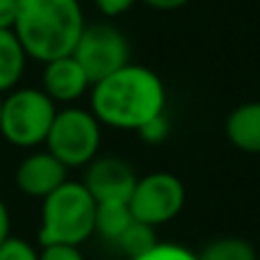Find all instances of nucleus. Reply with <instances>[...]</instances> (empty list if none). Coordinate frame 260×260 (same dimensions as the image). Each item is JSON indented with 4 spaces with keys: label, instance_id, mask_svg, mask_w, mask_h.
Instances as JSON below:
<instances>
[{
    "label": "nucleus",
    "instance_id": "obj_1",
    "mask_svg": "<svg viewBox=\"0 0 260 260\" xmlns=\"http://www.w3.org/2000/svg\"><path fill=\"white\" fill-rule=\"evenodd\" d=\"M91 114L101 126L135 130L165 114L167 91L160 76L142 64H126L105 80L91 85Z\"/></svg>",
    "mask_w": 260,
    "mask_h": 260
},
{
    "label": "nucleus",
    "instance_id": "obj_2",
    "mask_svg": "<svg viewBox=\"0 0 260 260\" xmlns=\"http://www.w3.org/2000/svg\"><path fill=\"white\" fill-rule=\"evenodd\" d=\"M85 25L78 0H18L14 35L27 57L46 64L71 55Z\"/></svg>",
    "mask_w": 260,
    "mask_h": 260
},
{
    "label": "nucleus",
    "instance_id": "obj_3",
    "mask_svg": "<svg viewBox=\"0 0 260 260\" xmlns=\"http://www.w3.org/2000/svg\"><path fill=\"white\" fill-rule=\"evenodd\" d=\"M96 201L87 187L76 180H67L41 206L39 244H71L80 247L94 235Z\"/></svg>",
    "mask_w": 260,
    "mask_h": 260
},
{
    "label": "nucleus",
    "instance_id": "obj_4",
    "mask_svg": "<svg viewBox=\"0 0 260 260\" xmlns=\"http://www.w3.org/2000/svg\"><path fill=\"white\" fill-rule=\"evenodd\" d=\"M55 114L57 108L41 89H14L3 99L0 135L14 146L32 148L46 142Z\"/></svg>",
    "mask_w": 260,
    "mask_h": 260
},
{
    "label": "nucleus",
    "instance_id": "obj_5",
    "mask_svg": "<svg viewBox=\"0 0 260 260\" xmlns=\"http://www.w3.org/2000/svg\"><path fill=\"white\" fill-rule=\"evenodd\" d=\"M44 144L46 151L53 153L67 169L87 167L94 157H99L101 121L91 114V110H57Z\"/></svg>",
    "mask_w": 260,
    "mask_h": 260
},
{
    "label": "nucleus",
    "instance_id": "obj_6",
    "mask_svg": "<svg viewBox=\"0 0 260 260\" xmlns=\"http://www.w3.org/2000/svg\"><path fill=\"white\" fill-rule=\"evenodd\" d=\"M71 55L87 73L91 85L105 80L108 76L130 64L128 39L119 27L110 25V23L85 25Z\"/></svg>",
    "mask_w": 260,
    "mask_h": 260
},
{
    "label": "nucleus",
    "instance_id": "obj_7",
    "mask_svg": "<svg viewBox=\"0 0 260 260\" xmlns=\"http://www.w3.org/2000/svg\"><path fill=\"white\" fill-rule=\"evenodd\" d=\"M128 206L135 221L155 229L180 215L185 206V185L169 171H153L137 178Z\"/></svg>",
    "mask_w": 260,
    "mask_h": 260
},
{
    "label": "nucleus",
    "instance_id": "obj_8",
    "mask_svg": "<svg viewBox=\"0 0 260 260\" xmlns=\"http://www.w3.org/2000/svg\"><path fill=\"white\" fill-rule=\"evenodd\" d=\"M82 185L94 197L96 203H110V201L128 203L130 194H133L135 185H137V174L123 157L103 155V157H94L85 167Z\"/></svg>",
    "mask_w": 260,
    "mask_h": 260
},
{
    "label": "nucleus",
    "instance_id": "obj_9",
    "mask_svg": "<svg viewBox=\"0 0 260 260\" xmlns=\"http://www.w3.org/2000/svg\"><path fill=\"white\" fill-rule=\"evenodd\" d=\"M67 167L48 151H39L27 155L21 165L16 167V187L25 197L41 199L44 201L48 194H53L59 185L67 183Z\"/></svg>",
    "mask_w": 260,
    "mask_h": 260
},
{
    "label": "nucleus",
    "instance_id": "obj_10",
    "mask_svg": "<svg viewBox=\"0 0 260 260\" xmlns=\"http://www.w3.org/2000/svg\"><path fill=\"white\" fill-rule=\"evenodd\" d=\"M91 89V82L73 55L57 57L44 64L41 73V91L53 103H73Z\"/></svg>",
    "mask_w": 260,
    "mask_h": 260
},
{
    "label": "nucleus",
    "instance_id": "obj_11",
    "mask_svg": "<svg viewBox=\"0 0 260 260\" xmlns=\"http://www.w3.org/2000/svg\"><path fill=\"white\" fill-rule=\"evenodd\" d=\"M226 139L242 153H260V101H249L231 110L224 121Z\"/></svg>",
    "mask_w": 260,
    "mask_h": 260
},
{
    "label": "nucleus",
    "instance_id": "obj_12",
    "mask_svg": "<svg viewBox=\"0 0 260 260\" xmlns=\"http://www.w3.org/2000/svg\"><path fill=\"white\" fill-rule=\"evenodd\" d=\"M25 59L27 55L14 30H0V94L12 91L18 85Z\"/></svg>",
    "mask_w": 260,
    "mask_h": 260
},
{
    "label": "nucleus",
    "instance_id": "obj_13",
    "mask_svg": "<svg viewBox=\"0 0 260 260\" xmlns=\"http://www.w3.org/2000/svg\"><path fill=\"white\" fill-rule=\"evenodd\" d=\"M135 217L130 212L128 203L110 201V203H96V219H94V233H99L108 242H119L123 233L133 226Z\"/></svg>",
    "mask_w": 260,
    "mask_h": 260
},
{
    "label": "nucleus",
    "instance_id": "obj_14",
    "mask_svg": "<svg viewBox=\"0 0 260 260\" xmlns=\"http://www.w3.org/2000/svg\"><path fill=\"white\" fill-rule=\"evenodd\" d=\"M199 260H258L251 242L242 238H217L197 253Z\"/></svg>",
    "mask_w": 260,
    "mask_h": 260
},
{
    "label": "nucleus",
    "instance_id": "obj_15",
    "mask_svg": "<svg viewBox=\"0 0 260 260\" xmlns=\"http://www.w3.org/2000/svg\"><path fill=\"white\" fill-rule=\"evenodd\" d=\"M157 242H160V240H157L153 226H146V224H142V221H133V226L119 238L117 247L121 249L130 260H135V258L144 256V253H148Z\"/></svg>",
    "mask_w": 260,
    "mask_h": 260
},
{
    "label": "nucleus",
    "instance_id": "obj_16",
    "mask_svg": "<svg viewBox=\"0 0 260 260\" xmlns=\"http://www.w3.org/2000/svg\"><path fill=\"white\" fill-rule=\"evenodd\" d=\"M135 260H199L194 251H189L187 247L176 242H157L148 253L135 258Z\"/></svg>",
    "mask_w": 260,
    "mask_h": 260
},
{
    "label": "nucleus",
    "instance_id": "obj_17",
    "mask_svg": "<svg viewBox=\"0 0 260 260\" xmlns=\"http://www.w3.org/2000/svg\"><path fill=\"white\" fill-rule=\"evenodd\" d=\"M0 260H39V251L35 244H30L23 238H12L9 235L0 244Z\"/></svg>",
    "mask_w": 260,
    "mask_h": 260
},
{
    "label": "nucleus",
    "instance_id": "obj_18",
    "mask_svg": "<svg viewBox=\"0 0 260 260\" xmlns=\"http://www.w3.org/2000/svg\"><path fill=\"white\" fill-rule=\"evenodd\" d=\"M137 135L146 144H160V142H165V139L169 137V119H167L165 114H160V117L151 119L148 123H144V126L137 130Z\"/></svg>",
    "mask_w": 260,
    "mask_h": 260
},
{
    "label": "nucleus",
    "instance_id": "obj_19",
    "mask_svg": "<svg viewBox=\"0 0 260 260\" xmlns=\"http://www.w3.org/2000/svg\"><path fill=\"white\" fill-rule=\"evenodd\" d=\"M39 260H85L80 247H71V244H48L41 247Z\"/></svg>",
    "mask_w": 260,
    "mask_h": 260
},
{
    "label": "nucleus",
    "instance_id": "obj_20",
    "mask_svg": "<svg viewBox=\"0 0 260 260\" xmlns=\"http://www.w3.org/2000/svg\"><path fill=\"white\" fill-rule=\"evenodd\" d=\"M135 3L137 0H94L96 9L101 14H105V16H119V14L128 12Z\"/></svg>",
    "mask_w": 260,
    "mask_h": 260
},
{
    "label": "nucleus",
    "instance_id": "obj_21",
    "mask_svg": "<svg viewBox=\"0 0 260 260\" xmlns=\"http://www.w3.org/2000/svg\"><path fill=\"white\" fill-rule=\"evenodd\" d=\"M18 14V0H0V30H14Z\"/></svg>",
    "mask_w": 260,
    "mask_h": 260
},
{
    "label": "nucleus",
    "instance_id": "obj_22",
    "mask_svg": "<svg viewBox=\"0 0 260 260\" xmlns=\"http://www.w3.org/2000/svg\"><path fill=\"white\" fill-rule=\"evenodd\" d=\"M144 5L153 9H160V12H171V9H180L189 3V0H142Z\"/></svg>",
    "mask_w": 260,
    "mask_h": 260
},
{
    "label": "nucleus",
    "instance_id": "obj_23",
    "mask_svg": "<svg viewBox=\"0 0 260 260\" xmlns=\"http://www.w3.org/2000/svg\"><path fill=\"white\" fill-rule=\"evenodd\" d=\"M9 226H12V219H9V210L5 206L3 197H0V244L9 238Z\"/></svg>",
    "mask_w": 260,
    "mask_h": 260
},
{
    "label": "nucleus",
    "instance_id": "obj_24",
    "mask_svg": "<svg viewBox=\"0 0 260 260\" xmlns=\"http://www.w3.org/2000/svg\"><path fill=\"white\" fill-rule=\"evenodd\" d=\"M0 117H3V94H0Z\"/></svg>",
    "mask_w": 260,
    "mask_h": 260
}]
</instances>
